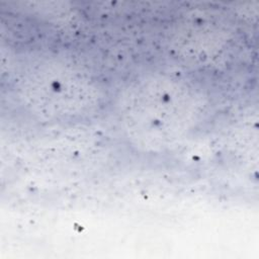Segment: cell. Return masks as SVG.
<instances>
[{
    "label": "cell",
    "mask_w": 259,
    "mask_h": 259,
    "mask_svg": "<svg viewBox=\"0 0 259 259\" xmlns=\"http://www.w3.org/2000/svg\"><path fill=\"white\" fill-rule=\"evenodd\" d=\"M189 81L153 74L134 81L119 99V114L128 139L147 150L177 145L198 122L203 102Z\"/></svg>",
    "instance_id": "cell-1"
},
{
    "label": "cell",
    "mask_w": 259,
    "mask_h": 259,
    "mask_svg": "<svg viewBox=\"0 0 259 259\" xmlns=\"http://www.w3.org/2000/svg\"><path fill=\"white\" fill-rule=\"evenodd\" d=\"M13 89L20 105L47 121H72L94 114L105 89L85 65L65 56L31 58L15 71Z\"/></svg>",
    "instance_id": "cell-2"
},
{
    "label": "cell",
    "mask_w": 259,
    "mask_h": 259,
    "mask_svg": "<svg viewBox=\"0 0 259 259\" xmlns=\"http://www.w3.org/2000/svg\"><path fill=\"white\" fill-rule=\"evenodd\" d=\"M172 32V49L179 58L192 64H205L212 60L230 40L227 22L206 10L185 14Z\"/></svg>",
    "instance_id": "cell-3"
}]
</instances>
